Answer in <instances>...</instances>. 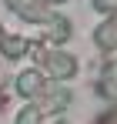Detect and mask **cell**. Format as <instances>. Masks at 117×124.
Here are the masks:
<instances>
[{"instance_id": "1", "label": "cell", "mask_w": 117, "mask_h": 124, "mask_svg": "<svg viewBox=\"0 0 117 124\" xmlns=\"http://www.w3.org/2000/svg\"><path fill=\"white\" fill-rule=\"evenodd\" d=\"M44 61H47V67H50V77H60V81H64V77H70V74L77 70L74 57H70V54H60V50H50Z\"/></svg>"}, {"instance_id": "3", "label": "cell", "mask_w": 117, "mask_h": 124, "mask_svg": "<svg viewBox=\"0 0 117 124\" xmlns=\"http://www.w3.org/2000/svg\"><path fill=\"white\" fill-rule=\"evenodd\" d=\"M40 117H44L40 107H23V111L17 114V124H40Z\"/></svg>"}, {"instance_id": "4", "label": "cell", "mask_w": 117, "mask_h": 124, "mask_svg": "<svg viewBox=\"0 0 117 124\" xmlns=\"http://www.w3.org/2000/svg\"><path fill=\"white\" fill-rule=\"evenodd\" d=\"M94 7H97V10H114L117 0H94Z\"/></svg>"}, {"instance_id": "2", "label": "cell", "mask_w": 117, "mask_h": 124, "mask_svg": "<svg viewBox=\"0 0 117 124\" xmlns=\"http://www.w3.org/2000/svg\"><path fill=\"white\" fill-rule=\"evenodd\" d=\"M44 87H47V81L40 77L37 70H27V74H20V77H17V91L23 94V97H37Z\"/></svg>"}]
</instances>
